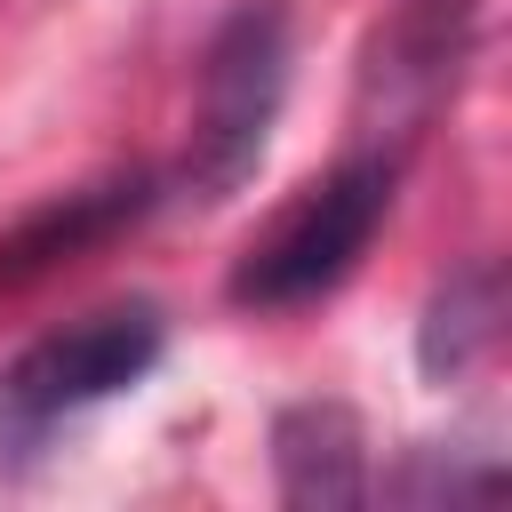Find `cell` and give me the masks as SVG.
<instances>
[{
  "label": "cell",
  "instance_id": "6da1fadb",
  "mask_svg": "<svg viewBox=\"0 0 512 512\" xmlns=\"http://www.w3.org/2000/svg\"><path fill=\"white\" fill-rule=\"evenodd\" d=\"M384 208H392V152H360V160L328 168L320 184H304V192L248 240V256L232 264V304L288 312V304L328 296V288L368 256Z\"/></svg>",
  "mask_w": 512,
  "mask_h": 512
},
{
  "label": "cell",
  "instance_id": "7a4b0ae2",
  "mask_svg": "<svg viewBox=\"0 0 512 512\" xmlns=\"http://www.w3.org/2000/svg\"><path fill=\"white\" fill-rule=\"evenodd\" d=\"M280 96H288V16L272 0H248L240 16H224V32L200 56L192 152H184V176L200 200H224L256 176L264 136L280 120Z\"/></svg>",
  "mask_w": 512,
  "mask_h": 512
},
{
  "label": "cell",
  "instance_id": "3957f363",
  "mask_svg": "<svg viewBox=\"0 0 512 512\" xmlns=\"http://www.w3.org/2000/svg\"><path fill=\"white\" fill-rule=\"evenodd\" d=\"M152 360H160V312H152V304H112V312H88V320L40 336V344L8 368V400H16L24 416L96 408V400L128 392Z\"/></svg>",
  "mask_w": 512,
  "mask_h": 512
},
{
  "label": "cell",
  "instance_id": "277c9868",
  "mask_svg": "<svg viewBox=\"0 0 512 512\" xmlns=\"http://www.w3.org/2000/svg\"><path fill=\"white\" fill-rule=\"evenodd\" d=\"M464 48H472V0H400L376 24V40H368L360 112L368 120H392V128H416L456 88Z\"/></svg>",
  "mask_w": 512,
  "mask_h": 512
},
{
  "label": "cell",
  "instance_id": "5b68a950",
  "mask_svg": "<svg viewBox=\"0 0 512 512\" xmlns=\"http://www.w3.org/2000/svg\"><path fill=\"white\" fill-rule=\"evenodd\" d=\"M144 208H152V184H144V176H128V184H80V192L40 200L32 216H16V224L0 232V288H24V280L88 256V248H104V240L128 232Z\"/></svg>",
  "mask_w": 512,
  "mask_h": 512
},
{
  "label": "cell",
  "instance_id": "8992f818",
  "mask_svg": "<svg viewBox=\"0 0 512 512\" xmlns=\"http://www.w3.org/2000/svg\"><path fill=\"white\" fill-rule=\"evenodd\" d=\"M272 464H280V496L312 504V512H344L368 496V448H360V416L336 400H304L272 424Z\"/></svg>",
  "mask_w": 512,
  "mask_h": 512
},
{
  "label": "cell",
  "instance_id": "52a82bcc",
  "mask_svg": "<svg viewBox=\"0 0 512 512\" xmlns=\"http://www.w3.org/2000/svg\"><path fill=\"white\" fill-rule=\"evenodd\" d=\"M488 344H496V272L480 264V272H456V280L432 296L416 352H424V376H464Z\"/></svg>",
  "mask_w": 512,
  "mask_h": 512
}]
</instances>
